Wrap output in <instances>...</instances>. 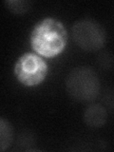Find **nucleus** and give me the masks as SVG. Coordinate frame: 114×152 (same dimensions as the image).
<instances>
[{
    "instance_id": "1",
    "label": "nucleus",
    "mask_w": 114,
    "mask_h": 152,
    "mask_svg": "<svg viewBox=\"0 0 114 152\" xmlns=\"http://www.w3.org/2000/svg\"><path fill=\"white\" fill-rule=\"evenodd\" d=\"M68 41L66 28L60 21L46 18L34 27L31 34V45L36 53L54 57L61 53Z\"/></svg>"
},
{
    "instance_id": "4",
    "label": "nucleus",
    "mask_w": 114,
    "mask_h": 152,
    "mask_svg": "<svg viewBox=\"0 0 114 152\" xmlns=\"http://www.w3.org/2000/svg\"><path fill=\"white\" fill-rule=\"evenodd\" d=\"M14 73L20 83L27 87H33L46 78L48 65L37 54L25 53L17 60Z\"/></svg>"
},
{
    "instance_id": "2",
    "label": "nucleus",
    "mask_w": 114,
    "mask_h": 152,
    "mask_svg": "<svg viewBox=\"0 0 114 152\" xmlns=\"http://www.w3.org/2000/svg\"><path fill=\"white\" fill-rule=\"evenodd\" d=\"M66 88L69 96L78 102H91L100 92V80L89 66H78L66 77Z\"/></svg>"
},
{
    "instance_id": "7",
    "label": "nucleus",
    "mask_w": 114,
    "mask_h": 152,
    "mask_svg": "<svg viewBox=\"0 0 114 152\" xmlns=\"http://www.w3.org/2000/svg\"><path fill=\"white\" fill-rule=\"evenodd\" d=\"M6 6L12 12L15 14H22L25 13L30 10L31 3L30 1H25V0H12V1L5 2Z\"/></svg>"
},
{
    "instance_id": "5",
    "label": "nucleus",
    "mask_w": 114,
    "mask_h": 152,
    "mask_svg": "<svg viewBox=\"0 0 114 152\" xmlns=\"http://www.w3.org/2000/svg\"><path fill=\"white\" fill-rule=\"evenodd\" d=\"M107 109L101 104L88 107L84 113V121L90 127H101L107 122Z\"/></svg>"
},
{
    "instance_id": "3",
    "label": "nucleus",
    "mask_w": 114,
    "mask_h": 152,
    "mask_svg": "<svg viewBox=\"0 0 114 152\" xmlns=\"http://www.w3.org/2000/svg\"><path fill=\"white\" fill-rule=\"evenodd\" d=\"M71 35L76 44L87 51H96L106 42V32L103 27L98 22L90 19L75 22L71 28Z\"/></svg>"
},
{
    "instance_id": "6",
    "label": "nucleus",
    "mask_w": 114,
    "mask_h": 152,
    "mask_svg": "<svg viewBox=\"0 0 114 152\" xmlns=\"http://www.w3.org/2000/svg\"><path fill=\"white\" fill-rule=\"evenodd\" d=\"M13 140V129L6 119L0 117V152L7 150Z\"/></svg>"
}]
</instances>
